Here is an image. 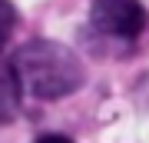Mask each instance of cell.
<instances>
[{
	"label": "cell",
	"instance_id": "1",
	"mask_svg": "<svg viewBox=\"0 0 149 143\" xmlns=\"http://www.w3.org/2000/svg\"><path fill=\"white\" fill-rule=\"evenodd\" d=\"M10 70L23 93L37 100H60L76 93L86 80V70L66 43L56 40H30L13 53Z\"/></svg>",
	"mask_w": 149,
	"mask_h": 143
},
{
	"label": "cell",
	"instance_id": "2",
	"mask_svg": "<svg viewBox=\"0 0 149 143\" xmlns=\"http://www.w3.org/2000/svg\"><path fill=\"white\" fill-rule=\"evenodd\" d=\"M90 23L103 37L133 40L146 30V7L139 0H93Z\"/></svg>",
	"mask_w": 149,
	"mask_h": 143
},
{
	"label": "cell",
	"instance_id": "3",
	"mask_svg": "<svg viewBox=\"0 0 149 143\" xmlns=\"http://www.w3.org/2000/svg\"><path fill=\"white\" fill-rule=\"evenodd\" d=\"M17 110H20V83H17L10 63L0 60V127L10 123L17 117Z\"/></svg>",
	"mask_w": 149,
	"mask_h": 143
},
{
	"label": "cell",
	"instance_id": "4",
	"mask_svg": "<svg viewBox=\"0 0 149 143\" xmlns=\"http://www.w3.org/2000/svg\"><path fill=\"white\" fill-rule=\"evenodd\" d=\"M17 20H20V17H17V7L10 4V0H0V50L7 47V40H10Z\"/></svg>",
	"mask_w": 149,
	"mask_h": 143
},
{
	"label": "cell",
	"instance_id": "5",
	"mask_svg": "<svg viewBox=\"0 0 149 143\" xmlns=\"http://www.w3.org/2000/svg\"><path fill=\"white\" fill-rule=\"evenodd\" d=\"M33 143H73V140L63 137V133H43V137H37Z\"/></svg>",
	"mask_w": 149,
	"mask_h": 143
}]
</instances>
